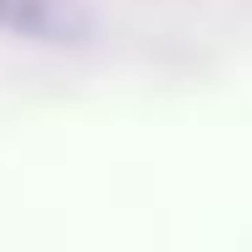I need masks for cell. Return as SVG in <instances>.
I'll list each match as a JSON object with an SVG mask.
<instances>
[{
	"mask_svg": "<svg viewBox=\"0 0 252 252\" xmlns=\"http://www.w3.org/2000/svg\"><path fill=\"white\" fill-rule=\"evenodd\" d=\"M0 33L44 38V44H82L94 17L82 0H0Z\"/></svg>",
	"mask_w": 252,
	"mask_h": 252,
	"instance_id": "obj_1",
	"label": "cell"
}]
</instances>
